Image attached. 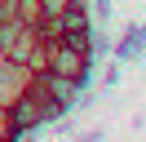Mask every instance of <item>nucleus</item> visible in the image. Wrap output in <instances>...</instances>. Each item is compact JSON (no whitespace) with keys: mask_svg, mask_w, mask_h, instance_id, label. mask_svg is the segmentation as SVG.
<instances>
[{"mask_svg":"<svg viewBox=\"0 0 146 142\" xmlns=\"http://www.w3.org/2000/svg\"><path fill=\"white\" fill-rule=\"evenodd\" d=\"M62 115H66V111H62V107H58L53 98L36 84V71H31L27 89H22V93L9 102V120H13V129H18L22 138H31L36 129H44L49 120H62Z\"/></svg>","mask_w":146,"mask_h":142,"instance_id":"f257e3e1","label":"nucleus"},{"mask_svg":"<svg viewBox=\"0 0 146 142\" xmlns=\"http://www.w3.org/2000/svg\"><path fill=\"white\" fill-rule=\"evenodd\" d=\"M40 71H53V76H62V80H71V84H89V53H80V49H71V44H62V40H49L44 44V67Z\"/></svg>","mask_w":146,"mask_h":142,"instance_id":"f03ea898","label":"nucleus"},{"mask_svg":"<svg viewBox=\"0 0 146 142\" xmlns=\"http://www.w3.org/2000/svg\"><path fill=\"white\" fill-rule=\"evenodd\" d=\"M27 80H31V67L27 62H0V107H9L13 98L22 93V89H27Z\"/></svg>","mask_w":146,"mask_h":142,"instance_id":"7ed1b4c3","label":"nucleus"},{"mask_svg":"<svg viewBox=\"0 0 146 142\" xmlns=\"http://www.w3.org/2000/svg\"><path fill=\"white\" fill-rule=\"evenodd\" d=\"M36 84L44 89L49 98H53L62 111H71L75 107V98H80V84H71V80H62V76H53V71H36Z\"/></svg>","mask_w":146,"mask_h":142,"instance_id":"20e7f679","label":"nucleus"},{"mask_svg":"<svg viewBox=\"0 0 146 142\" xmlns=\"http://www.w3.org/2000/svg\"><path fill=\"white\" fill-rule=\"evenodd\" d=\"M142 44H146V31H142V27H128L124 40L115 44V53H119V58H133V53H142Z\"/></svg>","mask_w":146,"mask_h":142,"instance_id":"39448f33","label":"nucleus"},{"mask_svg":"<svg viewBox=\"0 0 146 142\" xmlns=\"http://www.w3.org/2000/svg\"><path fill=\"white\" fill-rule=\"evenodd\" d=\"M0 142H22V133L13 129V120H9V107H0Z\"/></svg>","mask_w":146,"mask_h":142,"instance_id":"423d86ee","label":"nucleus"},{"mask_svg":"<svg viewBox=\"0 0 146 142\" xmlns=\"http://www.w3.org/2000/svg\"><path fill=\"white\" fill-rule=\"evenodd\" d=\"M36 5H40V18H58L66 5H75V0H36Z\"/></svg>","mask_w":146,"mask_h":142,"instance_id":"0eeeda50","label":"nucleus"},{"mask_svg":"<svg viewBox=\"0 0 146 142\" xmlns=\"http://www.w3.org/2000/svg\"><path fill=\"white\" fill-rule=\"evenodd\" d=\"M0 62H5V49H0Z\"/></svg>","mask_w":146,"mask_h":142,"instance_id":"6e6552de","label":"nucleus"}]
</instances>
